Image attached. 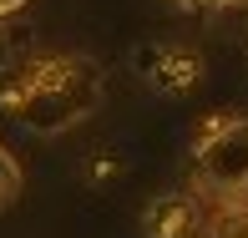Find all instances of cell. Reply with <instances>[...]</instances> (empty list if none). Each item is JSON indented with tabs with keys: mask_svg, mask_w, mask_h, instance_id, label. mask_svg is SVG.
<instances>
[{
	"mask_svg": "<svg viewBox=\"0 0 248 238\" xmlns=\"http://www.w3.org/2000/svg\"><path fill=\"white\" fill-rule=\"evenodd\" d=\"M101 101V81L76 56H41L5 86L0 107L36 132H66Z\"/></svg>",
	"mask_w": 248,
	"mask_h": 238,
	"instance_id": "cell-1",
	"label": "cell"
},
{
	"mask_svg": "<svg viewBox=\"0 0 248 238\" xmlns=\"http://www.w3.org/2000/svg\"><path fill=\"white\" fill-rule=\"evenodd\" d=\"M198 183L218 198L248 192V117H208L198 127Z\"/></svg>",
	"mask_w": 248,
	"mask_h": 238,
	"instance_id": "cell-2",
	"label": "cell"
},
{
	"mask_svg": "<svg viewBox=\"0 0 248 238\" xmlns=\"http://www.w3.org/2000/svg\"><path fill=\"white\" fill-rule=\"evenodd\" d=\"M142 71H147V81L157 86V92L183 96V92H193V86H198L202 61H198L193 51H183V46H157V51L142 56Z\"/></svg>",
	"mask_w": 248,
	"mask_h": 238,
	"instance_id": "cell-3",
	"label": "cell"
},
{
	"mask_svg": "<svg viewBox=\"0 0 248 238\" xmlns=\"http://www.w3.org/2000/svg\"><path fill=\"white\" fill-rule=\"evenodd\" d=\"M198 203L183 198V192H167V198L147 203V218H142V233L147 238H198Z\"/></svg>",
	"mask_w": 248,
	"mask_h": 238,
	"instance_id": "cell-4",
	"label": "cell"
},
{
	"mask_svg": "<svg viewBox=\"0 0 248 238\" xmlns=\"http://www.w3.org/2000/svg\"><path fill=\"white\" fill-rule=\"evenodd\" d=\"M202 238H248V203L228 198L218 213L208 218V228H202Z\"/></svg>",
	"mask_w": 248,
	"mask_h": 238,
	"instance_id": "cell-5",
	"label": "cell"
},
{
	"mask_svg": "<svg viewBox=\"0 0 248 238\" xmlns=\"http://www.w3.org/2000/svg\"><path fill=\"white\" fill-rule=\"evenodd\" d=\"M16 192H20V167H16V157L0 147V208H10Z\"/></svg>",
	"mask_w": 248,
	"mask_h": 238,
	"instance_id": "cell-6",
	"label": "cell"
},
{
	"mask_svg": "<svg viewBox=\"0 0 248 238\" xmlns=\"http://www.w3.org/2000/svg\"><path fill=\"white\" fill-rule=\"evenodd\" d=\"M26 0H0V16H10V10H20Z\"/></svg>",
	"mask_w": 248,
	"mask_h": 238,
	"instance_id": "cell-7",
	"label": "cell"
}]
</instances>
